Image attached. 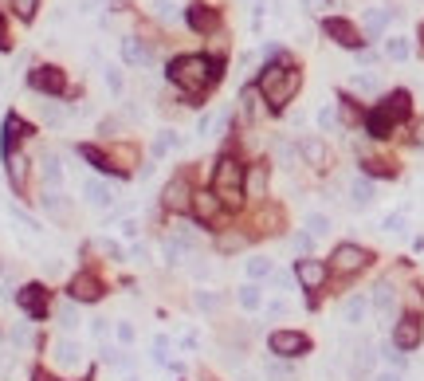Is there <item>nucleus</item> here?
Listing matches in <instances>:
<instances>
[{"label": "nucleus", "instance_id": "nucleus-1", "mask_svg": "<svg viewBox=\"0 0 424 381\" xmlns=\"http://www.w3.org/2000/svg\"><path fill=\"white\" fill-rule=\"evenodd\" d=\"M169 79L177 83L181 90H189V95H200L208 83L220 79V71L212 67L205 55H181V60L169 63Z\"/></svg>", "mask_w": 424, "mask_h": 381}, {"label": "nucleus", "instance_id": "nucleus-2", "mask_svg": "<svg viewBox=\"0 0 424 381\" xmlns=\"http://www.w3.org/2000/svg\"><path fill=\"white\" fill-rule=\"evenodd\" d=\"M299 83H303V75H299L295 67H264V75H259V95L267 99V106L271 111H283L287 102L295 99Z\"/></svg>", "mask_w": 424, "mask_h": 381}, {"label": "nucleus", "instance_id": "nucleus-3", "mask_svg": "<svg viewBox=\"0 0 424 381\" xmlns=\"http://www.w3.org/2000/svg\"><path fill=\"white\" fill-rule=\"evenodd\" d=\"M212 193L220 197V205L240 209L244 205V165L236 158H220L217 173H212Z\"/></svg>", "mask_w": 424, "mask_h": 381}, {"label": "nucleus", "instance_id": "nucleus-4", "mask_svg": "<svg viewBox=\"0 0 424 381\" xmlns=\"http://www.w3.org/2000/svg\"><path fill=\"white\" fill-rule=\"evenodd\" d=\"M404 114H409V95H404V90H397V95H389V99L377 106V111H369L365 126H369V134H374V138H385V134L393 130Z\"/></svg>", "mask_w": 424, "mask_h": 381}, {"label": "nucleus", "instance_id": "nucleus-5", "mask_svg": "<svg viewBox=\"0 0 424 381\" xmlns=\"http://www.w3.org/2000/svg\"><path fill=\"white\" fill-rule=\"evenodd\" d=\"M267 346H271V354L275 358H303V354H310V338H306L303 331H275L271 338H267Z\"/></svg>", "mask_w": 424, "mask_h": 381}, {"label": "nucleus", "instance_id": "nucleus-6", "mask_svg": "<svg viewBox=\"0 0 424 381\" xmlns=\"http://www.w3.org/2000/svg\"><path fill=\"white\" fill-rule=\"evenodd\" d=\"M369 251L362 248V244H338L334 256H330V263H334V271H342V275H357L362 268H369Z\"/></svg>", "mask_w": 424, "mask_h": 381}, {"label": "nucleus", "instance_id": "nucleus-7", "mask_svg": "<svg viewBox=\"0 0 424 381\" xmlns=\"http://www.w3.org/2000/svg\"><path fill=\"white\" fill-rule=\"evenodd\" d=\"M51 366L63 373H75L83 370V346L75 338H60L55 346H51Z\"/></svg>", "mask_w": 424, "mask_h": 381}, {"label": "nucleus", "instance_id": "nucleus-8", "mask_svg": "<svg viewBox=\"0 0 424 381\" xmlns=\"http://www.w3.org/2000/svg\"><path fill=\"white\" fill-rule=\"evenodd\" d=\"M161 205H165L169 212H189L193 209V185H189V177H173L161 189Z\"/></svg>", "mask_w": 424, "mask_h": 381}, {"label": "nucleus", "instance_id": "nucleus-9", "mask_svg": "<svg viewBox=\"0 0 424 381\" xmlns=\"http://www.w3.org/2000/svg\"><path fill=\"white\" fill-rule=\"evenodd\" d=\"M420 338H424L420 319H416V314H401V322L393 326V346L409 354V350H416V346H420Z\"/></svg>", "mask_w": 424, "mask_h": 381}, {"label": "nucleus", "instance_id": "nucleus-10", "mask_svg": "<svg viewBox=\"0 0 424 381\" xmlns=\"http://www.w3.org/2000/svg\"><path fill=\"white\" fill-rule=\"evenodd\" d=\"M71 299L75 303H99L102 295H107V287H102V279L99 275H90V271H83V275H75V279H71Z\"/></svg>", "mask_w": 424, "mask_h": 381}, {"label": "nucleus", "instance_id": "nucleus-11", "mask_svg": "<svg viewBox=\"0 0 424 381\" xmlns=\"http://www.w3.org/2000/svg\"><path fill=\"white\" fill-rule=\"evenodd\" d=\"M326 275H330V268H326L322 260H310V256H303V260L295 263V279L303 283L306 291H318L326 283Z\"/></svg>", "mask_w": 424, "mask_h": 381}, {"label": "nucleus", "instance_id": "nucleus-12", "mask_svg": "<svg viewBox=\"0 0 424 381\" xmlns=\"http://www.w3.org/2000/svg\"><path fill=\"white\" fill-rule=\"evenodd\" d=\"M16 303H20L32 319H43V314H48V291H43L40 283H28V287H20Z\"/></svg>", "mask_w": 424, "mask_h": 381}, {"label": "nucleus", "instance_id": "nucleus-13", "mask_svg": "<svg viewBox=\"0 0 424 381\" xmlns=\"http://www.w3.org/2000/svg\"><path fill=\"white\" fill-rule=\"evenodd\" d=\"M322 32L330 36V40L338 43V48H357V28L350 20H338V16H330V20H322Z\"/></svg>", "mask_w": 424, "mask_h": 381}, {"label": "nucleus", "instance_id": "nucleus-14", "mask_svg": "<svg viewBox=\"0 0 424 381\" xmlns=\"http://www.w3.org/2000/svg\"><path fill=\"white\" fill-rule=\"evenodd\" d=\"M389 20H393V8H385V4H374V8H365L362 16V28L369 40H381V32L389 28Z\"/></svg>", "mask_w": 424, "mask_h": 381}, {"label": "nucleus", "instance_id": "nucleus-15", "mask_svg": "<svg viewBox=\"0 0 424 381\" xmlns=\"http://www.w3.org/2000/svg\"><path fill=\"white\" fill-rule=\"evenodd\" d=\"M40 205H43V212H48L51 221H60V224H71V201H67V197H63L60 189H43Z\"/></svg>", "mask_w": 424, "mask_h": 381}, {"label": "nucleus", "instance_id": "nucleus-16", "mask_svg": "<svg viewBox=\"0 0 424 381\" xmlns=\"http://www.w3.org/2000/svg\"><path fill=\"white\" fill-rule=\"evenodd\" d=\"M83 197H87L90 209H110L114 189H110L107 181H99V177H87V181H83Z\"/></svg>", "mask_w": 424, "mask_h": 381}, {"label": "nucleus", "instance_id": "nucleus-17", "mask_svg": "<svg viewBox=\"0 0 424 381\" xmlns=\"http://www.w3.org/2000/svg\"><path fill=\"white\" fill-rule=\"evenodd\" d=\"M244 197H252V201L267 197V165H247L244 169Z\"/></svg>", "mask_w": 424, "mask_h": 381}, {"label": "nucleus", "instance_id": "nucleus-18", "mask_svg": "<svg viewBox=\"0 0 424 381\" xmlns=\"http://www.w3.org/2000/svg\"><path fill=\"white\" fill-rule=\"evenodd\" d=\"M32 87L43 90V95H60L63 90V71L60 67H36L32 71Z\"/></svg>", "mask_w": 424, "mask_h": 381}, {"label": "nucleus", "instance_id": "nucleus-19", "mask_svg": "<svg viewBox=\"0 0 424 381\" xmlns=\"http://www.w3.org/2000/svg\"><path fill=\"white\" fill-rule=\"evenodd\" d=\"M122 60L134 63V67H149V60H153V48H149V43H142L138 36H130V40H122Z\"/></svg>", "mask_w": 424, "mask_h": 381}, {"label": "nucleus", "instance_id": "nucleus-20", "mask_svg": "<svg viewBox=\"0 0 424 381\" xmlns=\"http://www.w3.org/2000/svg\"><path fill=\"white\" fill-rule=\"evenodd\" d=\"M299 153H303L306 165H315V169H322L326 161H330V150H326L322 138H303L299 141Z\"/></svg>", "mask_w": 424, "mask_h": 381}, {"label": "nucleus", "instance_id": "nucleus-21", "mask_svg": "<svg viewBox=\"0 0 424 381\" xmlns=\"http://www.w3.org/2000/svg\"><path fill=\"white\" fill-rule=\"evenodd\" d=\"M193 212H197V221L212 224L220 212V197L217 193H193Z\"/></svg>", "mask_w": 424, "mask_h": 381}, {"label": "nucleus", "instance_id": "nucleus-22", "mask_svg": "<svg viewBox=\"0 0 424 381\" xmlns=\"http://www.w3.org/2000/svg\"><path fill=\"white\" fill-rule=\"evenodd\" d=\"M365 314H369V299H365V295H350V299L342 303V319L350 322V326H362Z\"/></svg>", "mask_w": 424, "mask_h": 381}, {"label": "nucleus", "instance_id": "nucleus-23", "mask_svg": "<svg viewBox=\"0 0 424 381\" xmlns=\"http://www.w3.org/2000/svg\"><path fill=\"white\" fill-rule=\"evenodd\" d=\"M350 205H354V209H369V205H374V181L369 177L350 181Z\"/></svg>", "mask_w": 424, "mask_h": 381}, {"label": "nucleus", "instance_id": "nucleus-24", "mask_svg": "<svg viewBox=\"0 0 424 381\" xmlns=\"http://www.w3.org/2000/svg\"><path fill=\"white\" fill-rule=\"evenodd\" d=\"M4 161H8V181H12V189L20 193L24 181H28V158H24V153H4Z\"/></svg>", "mask_w": 424, "mask_h": 381}, {"label": "nucleus", "instance_id": "nucleus-25", "mask_svg": "<svg viewBox=\"0 0 424 381\" xmlns=\"http://www.w3.org/2000/svg\"><path fill=\"white\" fill-rule=\"evenodd\" d=\"M377 307V314H385V319H393V311H397V295H393V287L389 283H377L374 287V299H369Z\"/></svg>", "mask_w": 424, "mask_h": 381}, {"label": "nucleus", "instance_id": "nucleus-26", "mask_svg": "<svg viewBox=\"0 0 424 381\" xmlns=\"http://www.w3.org/2000/svg\"><path fill=\"white\" fill-rule=\"evenodd\" d=\"M28 122L24 118H16V114H8V118H4V153H12V146H16V141L20 138H28Z\"/></svg>", "mask_w": 424, "mask_h": 381}, {"label": "nucleus", "instance_id": "nucleus-27", "mask_svg": "<svg viewBox=\"0 0 424 381\" xmlns=\"http://www.w3.org/2000/svg\"><path fill=\"white\" fill-rule=\"evenodd\" d=\"M40 169H43V181H48V185H55V189L63 185V161H60V153H43Z\"/></svg>", "mask_w": 424, "mask_h": 381}, {"label": "nucleus", "instance_id": "nucleus-28", "mask_svg": "<svg viewBox=\"0 0 424 381\" xmlns=\"http://www.w3.org/2000/svg\"><path fill=\"white\" fill-rule=\"evenodd\" d=\"M40 114H43V122H48V126H55V130H60V126H67V118H71V111L63 106V102H40Z\"/></svg>", "mask_w": 424, "mask_h": 381}, {"label": "nucleus", "instance_id": "nucleus-29", "mask_svg": "<svg viewBox=\"0 0 424 381\" xmlns=\"http://www.w3.org/2000/svg\"><path fill=\"white\" fill-rule=\"evenodd\" d=\"M185 146V138H181L177 130H161L158 138H153V158H165L169 150H181Z\"/></svg>", "mask_w": 424, "mask_h": 381}, {"label": "nucleus", "instance_id": "nucleus-30", "mask_svg": "<svg viewBox=\"0 0 424 381\" xmlns=\"http://www.w3.org/2000/svg\"><path fill=\"white\" fill-rule=\"evenodd\" d=\"M236 303L244 311H259V303H264V291H259V283H244L236 291Z\"/></svg>", "mask_w": 424, "mask_h": 381}, {"label": "nucleus", "instance_id": "nucleus-31", "mask_svg": "<svg viewBox=\"0 0 424 381\" xmlns=\"http://www.w3.org/2000/svg\"><path fill=\"white\" fill-rule=\"evenodd\" d=\"M55 322H60L63 331H75V326H79V307H75V299H67V303L55 307Z\"/></svg>", "mask_w": 424, "mask_h": 381}, {"label": "nucleus", "instance_id": "nucleus-32", "mask_svg": "<svg viewBox=\"0 0 424 381\" xmlns=\"http://www.w3.org/2000/svg\"><path fill=\"white\" fill-rule=\"evenodd\" d=\"M189 24H193V28L197 32H208L212 28V24H217V16H212V12L205 8V4H193V8H189V16H185Z\"/></svg>", "mask_w": 424, "mask_h": 381}, {"label": "nucleus", "instance_id": "nucleus-33", "mask_svg": "<svg viewBox=\"0 0 424 381\" xmlns=\"http://www.w3.org/2000/svg\"><path fill=\"white\" fill-rule=\"evenodd\" d=\"M247 283H259V279H271V260H264V256H256V260H247Z\"/></svg>", "mask_w": 424, "mask_h": 381}, {"label": "nucleus", "instance_id": "nucleus-34", "mask_svg": "<svg viewBox=\"0 0 424 381\" xmlns=\"http://www.w3.org/2000/svg\"><path fill=\"white\" fill-rule=\"evenodd\" d=\"M149 12H153L161 24H177L181 20V12H177V4H173V0H153V4H149Z\"/></svg>", "mask_w": 424, "mask_h": 381}, {"label": "nucleus", "instance_id": "nucleus-35", "mask_svg": "<svg viewBox=\"0 0 424 381\" xmlns=\"http://www.w3.org/2000/svg\"><path fill=\"white\" fill-rule=\"evenodd\" d=\"M264 373H267V381H291V377H295V370H291V361H287V358H271Z\"/></svg>", "mask_w": 424, "mask_h": 381}, {"label": "nucleus", "instance_id": "nucleus-36", "mask_svg": "<svg viewBox=\"0 0 424 381\" xmlns=\"http://www.w3.org/2000/svg\"><path fill=\"white\" fill-rule=\"evenodd\" d=\"M385 55H389V60H409V55H413V43L404 40V36H389V40H385Z\"/></svg>", "mask_w": 424, "mask_h": 381}, {"label": "nucleus", "instance_id": "nucleus-37", "mask_svg": "<svg viewBox=\"0 0 424 381\" xmlns=\"http://www.w3.org/2000/svg\"><path fill=\"white\" fill-rule=\"evenodd\" d=\"M275 158H279V165H283V169H295L299 150H295V146H291L287 138H275Z\"/></svg>", "mask_w": 424, "mask_h": 381}, {"label": "nucleus", "instance_id": "nucleus-38", "mask_svg": "<svg viewBox=\"0 0 424 381\" xmlns=\"http://www.w3.org/2000/svg\"><path fill=\"white\" fill-rule=\"evenodd\" d=\"M377 358H385V361H389V366H393V370H397V373H401V370H404V366H409V358H404V350H397L393 342H385L381 350H377Z\"/></svg>", "mask_w": 424, "mask_h": 381}, {"label": "nucleus", "instance_id": "nucleus-39", "mask_svg": "<svg viewBox=\"0 0 424 381\" xmlns=\"http://www.w3.org/2000/svg\"><path fill=\"white\" fill-rule=\"evenodd\" d=\"M161 251H165V260H169V263H185V256H189V248L177 240V236H169V240L161 244Z\"/></svg>", "mask_w": 424, "mask_h": 381}, {"label": "nucleus", "instance_id": "nucleus-40", "mask_svg": "<svg viewBox=\"0 0 424 381\" xmlns=\"http://www.w3.org/2000/svg\"><path fill=\"white\" fill-rule=\"evenodd\" d=\"M240 248H244V236L240 232H220L217 236V251H224V256L228 251H240Z\"/></svg>", "mask_w": 424, "mask_h": 381}, {"label": "nucleus", "instance_id": "nucleus-41", "mask_svg": "<svg viewBox=\"0 0 424 381\" xmlns=\"http://www.w3.org/2000/svg\"><path fill=\"white\" fill-rule=\"evenodd\" d=\"M197 307H200V311H220V307H224V295H220V291H197Z\"/></svg>", "mask_w": 424, "mask_h": 381}, {"label": "nucleus", "instance_id": "nucleus-42", "mask_svg": "<svg viewBox=\"0 0 424 381\" xmlns=\"http://www.w3.org/2000/svg\"><path fill=\"white\" fill-rule=\"evenodd\" d=\"M306 232H310V236H326V232H330V216H322V212H310V216H306Z\"/></svg>", "mask_w": 424, "mask_h": 381}, {"label": "nucleus", "instance_id": "nucleus-43", "mask_svg": "<svg viewBox=\"0 0 424 381\" xmlns=\"http://www.w3.org/2000/svg\"><path fill=\"white\" fill-rule=\"evenodd\" d=\"M90 248H95V251H102V256H110L114 263H118L122 256H126V251H122V244H114V240H90Z\"/></svg>", "mask_w": 424, "mask_h": 381}, {"label": "nucleus", "instance_id": "nucleus-44", "mask_svg": "<svg viewBox=\"0 0 424 381\" xmlns=\"http://www.w3.org/2000/svg\"><path fill=\"white\" fill-rule=\"evenodd\" d=\"M350 87L362 90V95H374V90L381 87V79H377V75H354V79H350Z\"/></svg>", "mask_w": 424, "mask_h": 381}, {"label": "nucleus", "instance_id": "nucleus-45", "mask_svg": "<svg viewBox=\"0 0 424 381\" xmlns=\"http://www.w3.org/2000/svg\"><path fill=\"white\" fill-rule=\"evenodd\" d=\"M291 248L299 251V256H310V248H315V236H310V232H295V236H291Z\"/></svg>", "mask_w": 424, "mask_h": 381}, {"label": "nucleus", "instance_id": "nucleus-46", "mask_svg": "<svg viewBox=\"0 0 424 381\" xmlns=\"http://www.w3.org/2000/svg\"><path fill=\"white\" fill-rule=\"evenodd\" d=\"M36 8H40V0H12V12H16L20 20H32V16H36Z\"/></svg>", "mask_w": 424, "mask_h": 381}, {"label": "nucleus", "instance_id": "nucleus-47", "mask_svg": "<svg viewBox=\"0 0 424 381\" xmlns=\"http://www.w3.org/2000/svg\"><path fill=\"white\" fill-rule=\"evenodd\" d=\"M107 87H110V95H122L126 90V79H122L118 67H107Z\"/></svg>", "mask_w": 424, "mask_h": 381}, {"label": "nucleus", "instance_id": "nucleus-48", "mask_svg": "<svg viewBox=\"0 0 424 381\" xmlns=\"http://www.w3.org/2000/svg\"><path fill=\"white\" fill-rule=\"evenodd\" d=\"M318 126H322V130H334V126H338L334 106H322V111H318Z\"/></svg>", "mask_w": 424, "mask_h": 381}, {"label": "nucleus", "instance_id": "nucleus-49", "mask_svg": "<svg viewBox=\"0 0 424 381\" xmlns=\"http://www.w3.org/2000/svg\"><path fill=\"white\" fill-rule=\"evenodd\" d=\"M381 228H385V232H401V228H404V212H393V216H385Z\"/></svg>", "mask_w": 424, "mask_h": 381}, {"label": "nucleus", "instance_id": "nucleus-50", "mask_svg": "<svg viewBox=\"0 0 424 381\" xmlns=\"http://www.w3.org/2000/svg\"><path fill=\"white\" fill-rule=\"evenodd\" d=\"M12 342H16V346H28V342H32V326H16V331H12Z\"/></svg>", "mask_w": 424, "mask_h": 381}, {"label": "nucleus", "instance_id": "nucleus-51", "mask_svg": "<svg viewBox=\"0 0 424 381\" xmlns=\"http://www.w3.org/2000/svg\"><path fill=\"white\" fill-rule=\"evenodd\" d=\"M12 221H20V224H24V228H28V232H40V224L32 221V216H24L20 209H12Z\"/></svg>", "mask_w": 424, "mask_h": 381}, {"label": "nucleus", "instance_id": "nucleus-52", "mask_svg": "<svg viewBox=\"0 0 424 381\" xmlns=\"http://www.w3.org/2000/svg\"><path fill=\"white\" fill-rule=\"evenodd\" d=\"M90 334L95 338H107V319H90Z\"/></svg>", "mask_w": 424, "mask_h": 381}, {"label": "nucleus", "instance_id": "nucleus-53", "mask_svg": "<svg viewBox=\"0 0 424 381\" xmlns=\"http://www.w3.org/2000/svg\"><path fill=\"white\" fill-rule=\"evenodd\" d=\"M267 314H271V319H283V314H287V303H283V299H275L271 307H267Z\"/></svg>", "mask_w": 424, "mask_h": 381}, {"label": "nucleus", "instance_id": "nucleus-54", "mask_svg": "<svg viewBox=\"0 0 424 381\" xmlns=\"http://www.w3.org/2000/svg\"><path fill=\"white\" fill-rule=\"evenodd\" d=\"M374 381H401V373H397V370H381V373H374Z\"/></svg>", "mask_w": 424, "mask_h": 381}, {"label": "nucleus", "instance_id": "nucleus-55", "mask_svg": "<svg viewBox=\"0 0 424 381\" xmlns=\"http://www.w3.org/2000/svg\"><path fill=\"white\" fill-rule=\"evenodd\" d=\"M122 236H138V221H122Z\"/></svg>", "mask_w": 424, "mask_h": 381}, {"label": "nucleus", "instance_id": "nucleus-56", "mask_svg": "<svg viewBox=\"0 0 424 381\" xmlns=\"http://www.w3.org/2000/svg\"><path fill=\"white\" fill-rule=\"evenodd\" d=\"M118 338H122V342H130V338H134V331H130V322H118Z\"/></svg>", "mask_w": 424, "mask_h": 381}, {"label": "nucleus", "instance_id": "nucleus-57", "mask_svg": "<svg viewBox=\"0 0 424 381\" xmlns=\"http://www.w3.org/2000/svg\"><path fill=\"white\" fill-rule=\"evenodd\" d=\"M99 4H107V0H83V12H95Z\"/></svg>", "mask_w": 424, "mask_h": 381}, {"label": "nucleus", "instance_id": "nucleus-58", "mask_svg": "<svg viewBox=\"0 0 424 381\" xmlns=\"http://www.w3.org/2000/svg\"><path fill=\"white\" fill-rule=\"evenodd\" d=\"M413 141H416V146H424V122H420V126L413 130Z\"/></svg>", "mask_w": 424, "mask_h": 381}, {"label": "nucleus", "instance_id": "nucleus-59", "mask_svg": "<svg viewBox=\"0 0 424 381\" xmlns=\"http://www.w3.org/2000/svg\"><path fill=\"white\" fill-rule=\"evenodd\" d=\"M0 48H8V28H4V20H0Z\"/></svg>", "mask_w": 424, "mask_h": 381}, {"label": "nucleus", "instance_id": "nucleus-60", "mask_svg": "<svg viewBox=\"0 0 424 381\" xmlns=\"http://www.w3.org/2000/svg\"><path fill=\"white\" fill-rule=\"evenodd\" d=\"M306 8H326V0H303Z\"/></svg>", "mask_w": 424, "mask_h": 381}]
</instances>
